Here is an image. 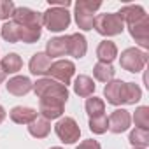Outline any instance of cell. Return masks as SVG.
I'll use <instances>...</instances> for the list:
<instances>
[{
  "instance_id": "6da1fadb",
  "label": "cell",
  "mask_w": 149,
  "mask_h": 149,
  "mask_svg": "<svg viewBox=\"0 0 149 149\" xmlns=\"http://www.w3.org/2000/svg\"><path fill=\"white\" fill-rule=\"evenodd\" d=\"M102 7V2H93V0H77L74 4V18H76V25L83 32L93 30L95 23V13Z\"/></svg>"
},
{
  "instance_id": "52a82bcc",
  "label": "cell",
  "mask_w": 149,
  "mask_h": 149,
  "mask_svg": "<svg viewBox=\"0 0 149 149\" xmlns=\"http://www.w3.org/2000/svg\"><path fill=\"white\" fill-rule=\"evenodd\" d=\"M47 76L53 81L67 86V84L72 83V77L76 76V65L70 60H56V61L51 63V67L47 70Z\"/></svg>"
},
{
  "instance_id": "d6986e66",
  "label": "cell",
  "mask_w": 149,
  "mask_h": 149,
  "mask_svg": "<svg viewBox=\"0 0 149 149\" xmlns=\"http://www.w3.org/2000/svg\"><path fill=\"white\" fill-rule=\"evenodd\" d=\"M72 86H74V93H76L77 97H83V98L91 97L95 93V88H97L95 81L90 76H86V74H79V76L74 79Z\"/></svg>"
},
{
  "instance_id": "8fae6325",
  "label": "cell",
  "mask_w": 149,
  "mask_h": 149,
  "mask_svg": "<svg viewBox=\"0 0 149 149\" xmlns=\"http://www.w3.org/2000/svg\"><path fill=\"white\" fill-rule=\"evenodd\" d=\"M128 32H130L132 39L142 47V51L149 49V16L133 25H128Z\"/></svg>"
},
{
  "instance_id": "5b68a950",
  "label": "cell",
  "mask_w": 149,
  "mask_h": 149,
  "mask_svg": "<svg viewBox=\"0 0 149 149\" xmlns=\"http://www.w3.org/2000/svg\"><path fill=\"white\" fill-rule=\"evenodd\" d=\"M147 51H142L140 47H126L125 51H121L119 56V65L121 68H125L126 72L132 74H139L146 68L147 63Z\"/></svg>"
},
{
  "instance_id": "e575fe53",
  "label": "cell",
  "mask_w": 149,
  "mask_h": 149,
  "mask_svg": "<svg viewBox=\"0 0 149 149\" xmlns=\"http://www.w3.org/2000/svg\"><path fill=\"white\" fill-rule=\"evenodd\" d=\"M6 81V72L2 70V67H0V83H4Z\"/></svg>"
},
{
  "instance_id": "4dcf8cb0",
  "label": "cell",
  "mask_w": 149,
  "mask_h": 149,
  "mask_svg": "<svg viewBox=\"0 0 149 149\" xmlns=\"http://www.w3.org/2000/svg\"><path fill=\"white\" fill-rule=\"evenodd\" d=\"M14 9H16L14 2H11V0H0V19H4V21L13 19Z\"/></svg>"
},
{
  "instance_id": "ac0fdd59",
  "label": "cell",
  "mask_w": 149,
  "mask_h": 149,
  "mask_svg": "<svg viewBox=\"0 0 149 149\" xmlns=\"http://www.w3.org/2000/svg\"><path fill=\"white\" fill-rule=\"evenodd\" d=\"M51 58L46 54V53H35L30 61H28V68H30V74H33V76H47V70L51 67Z\"/></svg>"
},
{
  "instance_id": "4316f807",
  "label": "cell",
  "mask_w": 149,
  "mask_h": 149,
  "mask_svg": "<svg viewBox=\"0 0 149 149\" xmlns=\"http://www.w3.org/2000/svg\"><path fill=\"white\" fill-rule=\"evenodd\" d=\"M40 35H42L40 26H19V42L33 44V42H37L40 39Z\"/></svg>"
},
{
  "instance_id": "7c38bea8",
  "label": "cell",
  "mask_w": 149,
  "mask_h": 149,
  "mask_svg": "<svg viewBox=\"0 0 149 149\" xmlns=\"http://www.w3.org/2000/svg\"><path fill=\"white\" fill-rule=\"evenodd\" d=\"M104 97L107 98V104L111 105H125V81L112 79L104 88Z\"/></svg>"
},
{
  "instance_id": "7402d4cb",
  "label": "cell",
  "mask_w": 149,
  "mask_h": 149,
  "mask_svg": "<svg viewBox=\"0 0 149 149\" xmlns=\"http://www.w3.org/2000/svg\"><path fill=\"white\" fill-rule=\"evenodd\" d=\"M0 67L2 70L7 74H18L21 68H23V60L18 53H7L2 60H0Z\"/></svg>"
},
{
  "instance_id": "44dd1931",
  "label": "cell",
  "mask_w": 149,
  "mask_h": 149,
  "mask_svg": "<svg viewBox=\"0 0 149 149\" xmlns=\"http://www.w3.org/2000/svg\"><path fill=\"white\" fill-rule=\"evenodd\" d=\"M28 133L35 139H46L51 133V121L37 116L30 125H28Z\"/></svg>"
},
{
  "instance_id": "d590c367",
  "label": "cell",
  "mask_w": 149,
  "mask_h": 149,
  "mask_svg": "<svg viewBox=\"0 0 149 149\" xmlns=\"http://www.w3.org/2000/svg\"><path fill=\"white\" fill-rule=\"evenodd\" d=\"M49 149H63V147H58V146H54V147H49Z\"/></svg>"
},
{
  "instance_id": "ba28073f",
  "label": "cell",
  "mask_w": 149,
  "mask_h": 149,
  "mask_svg": "<svg viewBox=\"0 0 149 149\" xmlns=\"http://www.w3.org/2000/svg\"><path fill=\"white\" fill-rule=\"evenodd\" d=\"M13 21L19 26H40L42 28V13H37L30 7H16Z\"/></svg>"
},
{
  "instance_id": "d4e9b609",
  "label": "cell",
  "mask_w": 149,
  "mask_h": 149,
  "mask_svg": "<svg viewBox=\"0 0 149 149\" xmlns=\"http://www.w3.org/2000/svg\"><path fill=\"white\" fill-rule=\"evenodd\" d=\"M84 111L90 118H95V116H102L105 114V102L95 95L88 97L86 98V104H84Z\"/></svg>"
},
{
  "instance_id": "7a4b0ae2",
  "label": "cell",
  "mask_w": 149,
  "mask_h": 149,
  "mask_svg": "<svg viewBox=\"0 0 149 149\" xmlns=\"http://www.w3.org/2000/svg\"><path fill=\"white\" fill-rule=\"evenodd\" d=\"M32 91H35V95L39 97V100L40 98H53V100H60L63 104H67V100H68V90H67V86L53 81L51 77H40V79H37L33 83V90Z\"/></svg>"
},
{
  "instance_id": "2e32d148",
  "label": "cell",
  "mask_w": 149,
  "mask_h": 149,
  "mask_svg": "<svg viewBox=\"0 0 149 149\" xmlns=\"http://www.w3.org/2000/svg\"><path fill=\"white\" fill-rule=\"evenodd\" d=\"M88 53V40L83 33H72L68 35V56L81 60Z\"/></svg>"
},
{
  "instance_id": "f546056e",
  "label": "cell",
  "mask_w": 149,
  "mask_h": 149,
  "mask_svg": "<svg viewBox=\"0 0 149 149\" xmlns=\"http://www.w3.org/2000/svg\"><path fill=\"white\" fill-rule=\"evenodd\" d=\"M88 126H90V130H91L95 135H104V133L109 130V121H107V116H105V114H102V116L90 118Z\"/></svg>"
},
{
  "instance_id": "4fadbf2b",
  "label": "cell",
  "mask_w": 149,
  "mask_h": 149,
  "mask_svg": "<svg viewBox=\"0 0 149 149\" xmlns=\"http://www.w3.org/2000/svg\"><path fill=\"white\" fill-rule=\"evenodd\" d=\"M6 90L14 97H25L33 90V83L26 76H14L6 83Z\"/></svg>"
},
{
  "instance_id": "484cf974",
  "label": "cell",
  "mask_w": 149,
  "mask_h": 149,
  "mask_svg": "<svg viewBox=\"0 0 149 149\" xmlns=\"http://www.w3.org/2000/svg\"><path fill=\"white\" fill-rule=\"evenodd\" d=\"M128 140L132 144V147H142L147 149L149 147V130H140V128H133L128 135Z\"/></svg>"
},
{
  "instance_id": "277c9868",
  "label": "cell",
  "mask_w": 149,
  "mask_h": 149,
  "mask_svg": "<svg viewBox=\"0 0 149 149\" xmlns=\"http://www.w3.org/2000/svg\"><path fill=\"white\" fill-rule=\"evenodd\" d=\"M93 28L104 37H114V35L123 33L125 23L118 16V13H104V14H97L95 16Z\"/></svg>"
},
{
  "instance_id": "3957f363",
  "label": "cell",
  "mask_w": 149,
  "mask_h": 149,
  "mask_svg": "<svg viewBox=\"0 0 149 149\" xmlns=\"http://www.w3.org/2000/svg\"><path fill=\"white\" fill-rule=\"evenodd\" d=\"M72 14L68 9L61 7H47V11L42 13V26H46L53 33H60L70 26Z\"/></svg>"
},
{
  "instance_id": "e0dca14e",
  "label": "cell",
  "mask_w": 149,
  "mask_h": 149,
  "mask_svg": "<svg viewBox=\"0 0 149 149\" xmlns=\"http://www.w3.org/2000/svg\"><path fill=\"white\" fill-rule=\"evenodd\" d=\"M49 58H60L68 54V35H61V37H53L47 40L46 44V51H44Z\"/></svg>"
},
{
  "instance_id": "ffe728a7",
  "label": "cell",
  "mask_w": 149,
  "mask_h": 149,
  "mask_svg": "<svg viewBox=\"0 0 149 149\" xmlns=\"http://www.w3.org/2000/svg\"><path fill=\"white\" fill-rule=\"evenodd\" d=\"M97 58L102 63H112L118 58V46L112 40H109V39L102 40L97 46Z\"/></svg>"
},
{
  "instance_id": "cb8c5ba5",
  "label": "cell",
  "mask_w": 149,
  "mask_h": 149,
  "mask_svg": "<svg viewBox=\"0 0 149 149\" xmlns=\"http://www.w3.org/2000/svg\"><path fill=\"white\" fill-rule=\"evenodd\" d=\"M0 35H2V39L6 42L16 44V42H19V26L13 19H9V21H6L2 26H0Z\"/></svg>"
},
{
  "instance_id": "d6a6232c",
  "label": "cell",
  "mask_w": 149,
  "mask_h": 149,
  "mask_svg": "<svg viewBox=\"0 0 149 149\" xmlns=\"http://www.w3.org/2000/svg\"><path fill=\"white\" fill-rule=\"evenodd\" d=\"M49 7H61V9H68L72 6L70 0H49Z\"/></svg>"
},
{
  "instance_id": "9a60e30c",
  "label": "cell",
  "mask_w": 149,
  "mask_h": 149,
  "mask_svg": "<svg viewBox=\"0 0 149 149\" xmlns=\"http://www.w3.org/2000/svg\"><path fill=\"white\" fill-rule=\"evenodd\" d=\"M37 116L39 112L33 107H26V105H16L9 111V118L16 125H30Z\"/></svg>"
},
{
  "instance_id": "9c48e42d",
  "label": "cell",
  "mask_w": 149,
  "mask_h": 149,
  "mask_svg": "<svg viewBox=\"0 0 149 149\" xmlns=\"http://www.w3.org/2000/svg\"><path fill=\"white\" fill-rule=\"evenodd\" d=\"M65 104L60 100H53V98H40L39 100V116L53 121V119H60L63 114Z\"/></svg>"
},
{
  "instance_id": "5bb4252c",
  "label": "cell",
  "mask_w": 149,
  "mask_h": 149,
  "mask_svg": "<svg viewBox=\"0 0 149 149\" xmlns=\"http://www.w3.org/2000/svg\"><path fill=\"white\" fill-rule=\"evenodd\" d=\"M118 16L123 19V23L128 26V25H133L144 18H147L146 14V9L139 4H128V6H123L119 11H118Z\"/></svg>"
},
{
  "instance_id": "603a6c76",
  "label": "cell",
  "mask_w": 149,
  "mask_h": 149,
  "mask_svg": "<svg viewBox=\"0 0 149 149\" xmlns=\"http://www.w3.org/2000/svg\"><path fill=\"white\" fill-rule=\"evenodd\" d=\"M114 74H116V70H114L112 63L97 61L95 67H93V77H95L97 81H100V83H105V84H107L109 81L114 79Z\"/></svg>"
},
{
  "instance_id": "8992f818",
  "label": "cell",
  "mask_w": 149,
  "mask_h": 149,
  "mask_svg": "<svg viewBox=\"0 0 149 149\" xmlns=\"http://www.w3.org/2000/svg\"><path fill=\"white\" fill-rule=\"evenodd\" d=\"M54 133L63 144H76L79 140V137H81V128H79L77 121L74 118L65 116V118H60L56 121Z\"/></svg>"
},
{
  "instance_id": "83f0119b",
  "label": "cell",
  "mask_w": 149,
  "mask_h": 149,
  "mask_svg": "<svg viewBox=\"0 0 149 149\" xmlns=\"http://www.w3.org/2000/svg\"><path fill=\"white\" fill-rule=\"evenodd\" d=\"M142 100V90L135 83H125V105H135Z\"/></svg>"
},
{
  "instance_id": "1f68e13d",
  "label": "cell",
  "mask_w": 149,
  "mask_h": 149,
  "mask_svg": "<svg viewBox=\"0 0 149 149\" xmlns=\"http://www.w3.org/2000/svg\"><path fill=\"white\" fill-rule=\"evenodd\" d=\"M76 149H102V146L98 144V140H93V139H86L83 140Z\"/></svg>"
},
{
  "instance_id": "8d00e7d4",
  "label": "cell",
  "mask_w": 149,
  "mask_h": 149,
  "mask_svg": "<svg viewBox=\"0 0 149 149\" xmlns=\"http://www.w3.org/2000/svg\"><path fill=\"white\" fill-rule=\"evenodd\" d=\"M132 149H142V147H132Z\"/></svg>"
},
{
  "instance_id": "836d02e7",
  "label": "cell",
  "mask_w": 149,
  "mask_h": 149,
  "mask_svg": "<svg viewBox=\"0 0 149 149\" xmlns=\"http://www.w3.org/2000/svg\"><path fill=\"white\" fill-rule=\"evenodd\" d=\"M6 116H7V112H6V109L0 105V125L4 123V119H6Z\"/></svg>"
},
{
  "instance_id": "30bf717a",
  "label": "cell",
  "mask_w": 149,
  "mask_h": 149,
  "mask_svg": "<svg viewBox=\"0 0 149 149\" xmlns=\"http://www.w3.org/2000/svg\"><path fill=\"white\" fill-rule=\"evenodd\" d=\"M107 121H109V130L112 133L119 135V133L130 130V126H132V114L126 109H116L107 118Z\"/></svg>"
},
{
  "instance_id": "f1b7e54d",
  "label": "cell",
  "mask_w": 149,
  "mask_h": 149,
  "mask_svg": "<svg viewBox=\"0 0 149 149\" xmlns=\"http://www.w3.org/2000/svg\"><path fill=\"white\" fill-rule=\"evenodd\" d=\"M132 121L135 123V128L149 130V105H139L132 116Z\"/></svg>"
}]
</instances>
